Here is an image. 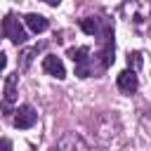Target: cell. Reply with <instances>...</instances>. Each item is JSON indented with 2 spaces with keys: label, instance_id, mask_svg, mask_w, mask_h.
Listing matches in <instances>:
<instances>
[{
  "label": "cell",
  "instance_id": "obj_1",
  "mask_svg": "<svg viewBox=\"0 0 151 151\" xmlns=\"http://www.w3.org/2000/svg\"><path fill=\"white\" fill-rule=\"evenodd\" d=\"M2 35L9 38L14 45L26 42V28L19 24V19H17L14 14H7V17L2 19Z\"/></svg>",
  "mask_w": 151,
  "mask_h": 151
},
{
  "label": "cell",
  "instance_id": "obj_2",
  "mask_svg": "<svg viewBox=\"0 0 151 151\" xmlns=\"http://www.w3.org/2000/svg\"><path fill=\"white\" fill-rule=\"evenodd\" d=\"M35 120H38V113H35V109L28 106V104L19 106V109L14 111V118H12L14 127H19V130H28V127H33Z\"/></svg>",
  "mask_w": 151,
  "mask_h": 151
},
{
  "label": "cell",
  "instance_id": "obj_3",
  "mask_svg": "<svg viewBox=\"0 0 151 151\" xmlns=\"http://www.w3.org/2000/svg\"><path fill=\"white\" fill-rule=\"evenodd\" d=\"M116 83H118V90L120 92H125V94H132L137 87H139V80H137V71H123V73H118V78H116Z\"/></svg>",
  "mask_w": 151,
  "mask_h": 151
},
{
  "label": "cell",
  "instance_id": "obj_4",
  "mask_svg": "<svg viewBox=\"0 0 151 151\" xmlns=\"http://www.w3.org/2000/svg\"><path fill=\"white\" fill-rule=\"evenodd\" d=\"M42 68H45L50 76H54L57 80H64V78H66V68H64V61H61L59 57H52V54L45 57V59H42Z\"/></svg>",
  "mask_w": 151,
  "mask_h": 151
},
{
  "label": "cell",
  "instance_id": "obj_5",
  "mask_svg": "<svg viewBox=\"0 0 151 151\" xmlns=\"http://www.w3.org/2000/svg\"><path fill=\"white\" fill-rule=\"evenodd\" d=\"M24 21H26V26H28L33 33H42V31H47V26H50V21H47L42 14H26Z\"/></svg>",
  "mask_w": 151,
  "mask_h": 151
},
{
  "label": "cell",
  "instance_id": "obj_6",
  "mask_svg": "<svg viewBox=\"0 0 151 151\" xmlns=\"http://www.w3.org/2000/svg\"><path fill=\"white\" fill-rule=\"evenodd\" d=\"M17 80H19L17 73L7 76V80H5V109L17 101Z\"/></svg>",
  "mask_w": 151,
  "mask_h": 151
},
{
  "label": "cell",
  "instance_id": "obj_7",
  "mask_svg": "<svg viewBox=\"0 0 151 151\" xmlns=\"http://www.w3.org/2000/svg\"><path fill=\"white\" fill-rule=\"evenodd\" d=\"M71 146H73V149H76V146H78V149H85L87 144H85L80 137H76V134H66L64 139L57 142V149H71Z\"/></svg>",
  "mask_w": 151,
  "mask_h": 151
},
{
  "label": "cell",
  "instance_id": "obj_8",
  "mask_svg": "<svg viewBox=\"0 0 151 151\" xmlns=\"http://www.w3.org/2000/svg\"><path fill=\"white\" fill-rule=\"evenodd\" d=\"M80 28H83L87 35H97V33H99V19L87 17V19H83V21H80Z\"/></svg>",
  "mask_w": 151,
  "mask_h": 151
},
{
  "label": "cell",
  "instance_id": "obj_9",
  "mask_svg": "<svg viewBox=\"0 0 151 151\" xmlns=\"http://www.w3.org/2000/svg\"><path fill=\"white\" fill-rule=\"evenodd\" d=\"M87 54H90V50H87V47H73V50H68V57L73 59V64L85 61V59H87Z\"/></svg>",
  "mask_w": 151,
  "mask_h": 151
},
{
  "label": "cell",
  "instance_id": "obj_10",
  "mask_svg": "<svg viewBox=\"0 0 151 151\" xmlns=\"http://www.w3.org/2000/svg\"><path fill=\"white\" fill-rule=\"evenodd\" d=\"M76 76H78V78H87V76H90V59L76 64Z\"/></svg>",
  "mask_w": 151,
  "mask_h": 151
},
{
  "label": "cell",
  "instance_id": "obj_11",
  "mask_svg": "<svg viewBox=\"0 0 151 151\" xmlns=\"http://www.w3.org/2000/svg\"><path fill=\"white\" fill-rule=\"evenodd\" d=\"M127 64H130L132 71L142 68V54H139V52H130V54H127Z\"/></svg>",
  "mask_w": 151,
  "mask_h": 151
},
{
  "label": "cell",
  "instance_id": "obj_12",
  "mask_svg": "<svg viewBox=\"0 0 151 151\" xmlns=\"http://www.w3.org/2000/svg\"><path fill=\"white\" fill-rule=\"evenodd\" d=\"M0 149H12V142H7V139H0Z\"/></svg>",
  "mask_w": 151,
  "mask_h": 151
},
{
  "label": "cell",
  "instance_id": "obj_13",
  "mask_svg": "<svg viewBox=\"0 0 151 151\" xmlns=\"http://www.w3.org/2000/svg\"><path fill=\"white\" fill-rule=\"evenodd\" d=\"M5 64H7V57H5V52H0V68H5Z\"/></svg>",
  "mask_w": 151,
  "mask_h": 151
},
{
  "label": "cell",
  "instance_id": "obj_14",
  "mask_svg": "<svg viewBox=\"0 0 151 151\" xmlns=\"http://www.w3.org/2000/svg\"><path fill=\"white\" fill-rule=\"evenodd\" d=\"M42 2H47V5H52V7H57V5L61 2V0H42Z\"/></svg>",
  "mask_w": 151,
  "mask_h": 151
},
{
  "label": "cell",
  "instance_id": "obj_15",
  "mask_svg": "<svg viewBox=\"0 0 151 151\" xmlns=\"http://www.w3.org/2000/svg\"><path fill=\"white\" fill-rule=\"evenodd\" d=\"M0 35H2V31H0Z\"/></svg>",
  "mask_w": 151,
  "mask_h": 151
}]
</instances>
